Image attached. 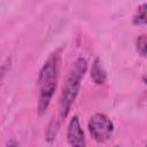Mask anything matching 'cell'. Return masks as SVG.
Segmentation results:
<instances>
[{"mask_svg": "<svg viewBox=\"0 0 147 147\" xmlns=\"http://www.w3.org/2000/svg\"><path fill=\"white\" fill-rule=\"evenodd\" d=\"M59 71H60V55L59 52H55L49 55V57L44 63L40 69L37 85L39 90V101L38 110L39 114H44L54 95V92L59 82Z\"/></svg>", "mask_w": 147, "mask_h": 147, "instance_id": "6da1fadb", "label": "cell"}, {"mask_svg": "<svg viewBox=\"0 0 147 147\" xmlns=\"http://www.w3.org/2000/svg\"><path fill=\"white\" fill-rule=\"evenodd\" d=\"M86 70H87L86 60L83 57H79L74 62V64L71 65L68 72L65 83L62 87L61 98H60V117L62 119L67 117L74 101L77 98V94L80 87V82Z\"/></svg>", "mask_w": 147, "mask_h": 147, "instance_id": "7a4b0ae2", "label": "cell"}, {"mask_svg": "<svg viewBox=\"0 0 147 147\" xmlns=\"http://www.w3.org/2000/svg\"><path fill=\"white\" fill-rule=\"evenodd\" d=\"M88 131L93 140L96 142H105L111 137L114 132V124L106 115L95 114L88 122Z\"/></svg>", "mask_w": 147, "mask_h": 147, "instance_id": "3957f363", "label": "cell"}, {"mask_svg": "<svg viewBox=\"0 0 147 147\" xmlns=\"http://www.w3.org/2000/svg\"><path fill=\"white\" fill-rule=\"evenodd\" d=\"M67 138L71 146H85L86 145L85 136H84V132L82 130V126L79 124L77 116H74L69 123Z\"/></svg>", "mask_w": 147, "mask_h": 147, "instance_id": "277c9868", "label": "cell"}, {"mask_svg": "<svg viewBox=\"0 0 147 147\" xmlns=\"http://www.w3.org/2000/svg\"><path fill=\"white\" fill-rule=\"evenodd\" d=\"M91 78L93 79V82L98 85H102L106 83V71L103 69L102 62L100 61V59H95L93 64H92V69H91Z\"/></svg>", "mask_w": 147, "mask_h": 147, "instance_id": "5b68a950", "label": "cell"}, {"mask_svg": "<svg viewBox=\"0 0 147 147\" xmlns=\"http://www.w3.org/2000/svg\"><path fill=\"white\" fill-rule=\"evenodd\" d=\"M133 24H147V3H144L138 8L136 15L133 16Z\"/></svg>", "mask_w": 147, "mask_h": 147, "instance_id": "8992f818", "label": "cell"}, {"mask_svg": "<svg viewBox=\"0 0 147 147\" xmlns=\"http://www.w3.org/2000/svg\"><path fill=\"white\" fill-rule=\"evenodd\" d=\"M136 46H137L138 53L141 56L147 57V34H142V36L138 37L137 42H136Z\"/></svg>", "mask_w": 147, "mask_h": 147, "instance_id": "52a82bcc", "label": "cell"}, {"mask_svg": "<svg viewBox=\"0 0 147 147\" xmlns=\"http://www.w3.org/2000/svg\"><path fill=\"white\" fill-rule=\"evenodd\" d=\"M144 83L147 85V76H145V77H144Z\"/></svg>", "mask_w": 147, "mask_h": 147, "instance_id": "ba28073f", "label": "cell"}]
</instances>
